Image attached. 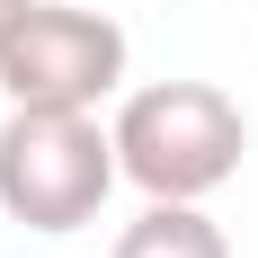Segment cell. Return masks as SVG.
I'll list each match as a JSON object with an SVG mask.
<instances>
[{
	"instance_id": "obj_2",
	"label": "cell",
	"mask_w": 258,
	"mask_h": 258,
	"mask_svg": "<svg viewBox=\"0 0 258 258\" xmlns=\"http://www.w3.org/2000/svg\"><path fill=\"white\" fill-rule=\"evenodd\" d=\"M116 169V134L98 107H9L0 125V214L27 232H80L98 223Z\"/></svg>"
},
{
	"instance_id": "obj_3",
	"label": "cell",
	"mask_w": 258,
	"mask_h": 258,
	"mask_svg": "<svg viewBox=\"0 0 258 258\" xmlns=\"http://www.w3.org/2000/svg\"><path fill=\"white\" fill-rule=\"evenodd\" d=\"M125 80V27L98 0H36L9 45H0V89L9 107H98Z\"/></svg>"
},
{
	"instance_id": "obj_1",
	"label": "cell",
	"mask_w": 258,
	"mask_h": 258,
	"mask_svg": "<svg viewBox=\"0 0 258 258\" xmlns=\"http://www.w3.org/2000/svg\"><path fill=\"white\" fill-rule=\"evenodd\" d=\"M107 134H116V169L143 196H187V205L240 178V152H249V116L214 80H152L116 107Z\"/></svg>"
},
{
	"instance_id": "obj_4",
	"label": "cell",
	"mask_w": 258,
	"mask_h": 258,
	"mask_svg": "<svg viewBox=\"0 0 258 258\" xmlns=\"http://www.w3.org/2000/svg\"><path fill=\"white\" fill-rule=\"evenodd\" d=\"M107 258H232V240H223V223H214L205 205H187V196H152V205L116 232Z\"/></svg>"
},
{
	"instance_id": "obj_5",
	"label": "cell",
	"mask_w": 258,
	"mask_h": 258,
	"mask_svg": "<svg viewBox=\"0 0 258 258\" xmlns=\"http://www.w3.org/2000/svg\"><path fill=\"white\" fill-rule=\"evenodd\" d=\"M27 9H36V0H0V45H9V27H18Z\"/></svg>"
}]
</instances>
